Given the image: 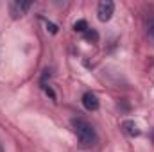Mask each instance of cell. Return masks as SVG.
Listing matches in <instances>:
<instances>
[{
    "label": "cell",
    "instance_id": "cell-1",
    "mask_svg": "<svg viewBox=\"0 0 154 152\" xmlns=\"http://www.w3.org/2000/svg\"><path fill=\"white\" fill-rule=\"evenodd\" d=\"M72 127H74V132L77 134L79 143H81L82 149L93 147V145L97 143L99 136H97L93 125H91L90 122H86L84 118H79V116H77V118H72Z\"/></svg>",
    "mask_w": 154,
    "mask_h": 152
},
{
    "label": "cell",
    "instance_id": "cell-8",
    "mask_svg": "<svg viewBox=\"0 0 154 152\" xmlns=\"http://www.w3.org/2000/svg\"><path fill=\"white\" fill-rule=\"evenodd\" d=\"M147 34L154 38V18H149V22H147Z\"/></svg>",
    "mask_w": 154,
    "mask_h": 152
},
{
    "label": "cell",
    "instance_id": "cell-10",
    "mask_svg": "<svg viewBox=\"0 0 154 152\" xmlns=\"http://www.w3.org/2000/svg\"><path fill=\"white\" fill-rule=\"evenodd\" d=\"M0 152H5V150H4V149H2V145H0Z\"/></svg>",
    "mask_w": 154,
    "mask_h": 152
},
{
    "label": "cell",
    "instance_id": "cell-7",
    "mask_svg": "<svg viewBox=\"0 0 154 152\" xmlns=\"http://www.w3.org/2000/svg\"><path fill=\"white\" fill-rule=\"evenodd\" d=\"M84 39H88V41H91V43H97V41H99V32H97L95 29H88V31L84 32Z\"/></svg>",
    "mask_w": 154,
    "mask_h": 152
},
{
    "label": "cell",
    "instance_id": "cell-4",
    "mask_svg": "<svg viewBox=\"0 0 154 152\" xmlns=\"http://www.w3.org/2000/svg\"><path fill=\"white\" fill-rule=\"evenodd\" d=\"M82 106L88 109V111H97L100 102H99V97L93 93V91H86L82 95Z\"/></svg>",
    "mask_w": 154,
    "mask_h": 152
},
{
    "label": "cell",
    "instance_id": "cell-5",
    "mask_svg": "<svg viewBox=\"0 0 154 152\" xmlns=\"http://www.w3.org/2000/svg\"><path fill=\"white\" fill-rule=\"evenodd\" d=\"M122 129L125 131V134H127V136H133V138H134V136H140V134H142L140 127H138V125H136V123H134L133 120H125V122L122 123Z\"/></svg>",
    "mask_w": 154,
    "mask_h": 152
},
{
    "label": "cell",
    "instance_id": "cell-9",
    "mask_svg": "<svg viewBox=\"0 0 154 152\" xmlns=\"http://www.w3.org/2000/svg\"><path fill=\"white\" fill-rule=\"evenodd\" d=\"M47 29H48L52 34H56V32H57V27H56L54 23H50V22H47Z\"/></svg>",
    "mask_w": 154,
    "mask_h": 152
},
{
    "label": "cell",
    "instance_id": "cell-2",
    "mask_svg": "<svg viewBox=\"0 0 154 152\" xmlns=\"http://www.w3.org/2000/svg\"><path fill=\"white\" fill-rule=\"evenodd\" d=\"M113 13H115V4L111 0H102L97 7V16L100 22H109Z\"/></svg>",
    "mask_w": 154,
    "mask_h": 152
},
{
    "label": "cell",
    "instance_id": "cell-3",
    "mask_svg": "<svg viewBox=\"0 0 154 152\" xmlns=\"http://www.w3.org/2000/svg\"><path fill=\"white\" fill-rule=\"evenodd\" d=\"M31 5H32L31 2H11L9 4V13H11L13 18H20L31 9Z\"/></svg>",
    "mask_w": 154,
    "mask_h": 152
},
{
    "label": "cell",
    "instance_id": "cell-6",
    "mask_svg": "<svg viewBox=\"0 0 154 152\" xmlns=\"http://www.w3.org/2000/svg\"><path fill=\"white\" fill-rule=\"evenodd\" d=\"M88 29H90V27H88L86 20H77L75 23H74V31H75V32H82V34H84Z\"/></svg>",
    "mask_w": 154,
    "mask_h": 152
}]
</instances>
